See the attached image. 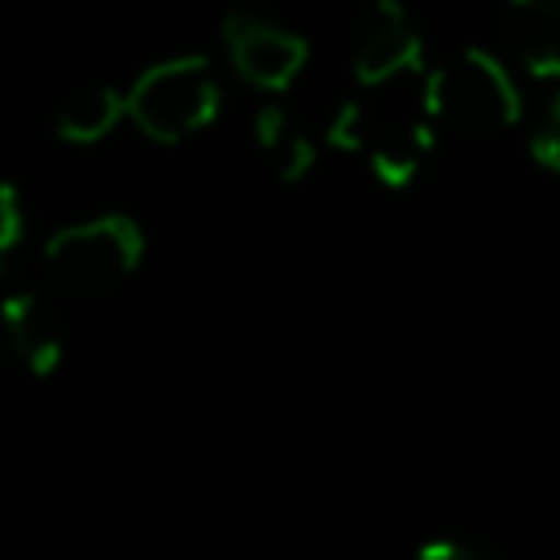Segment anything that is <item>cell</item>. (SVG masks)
Wrapping results in <instances>:
<instances>
[{"mask_svg": "<svg viewBox=\"0 0 560 560\" xmlns=\"http://www.w3.org/2000/svg\"><path fill=\"white\" fill-rule=\"evenodd\" d=\"M433 127L451 136H499L521 122V92L512 70L486 48H459L429 74Z\"/></svg>", "mask_w": 560, "mask_h": 560, "instance_id": "cell-3", "label": "cell"}, {"mask_svg": "<svg viewBox=\"0 0 560 560\" xmlns=\"http://www.w3.org/2000/svg\"><path fill=\"white\" fill-rule=\"evenodd\" d=\"M122 118H127L122 88H114V83H92V88H79L74 96H66V101L57 105L52 131H57V140H66V144H96V140H105Z\"/></svg>", "mask_w": 560, "mask_h": 560, "instance_id": "cell-10", "label": "cell"}, {"mask_svg": "<svg viewBox=\"0 0 560 560\" xmlns=\"http://www.w3.org/2000/svg\"><path fill=\"white\" fill-rule=\"evenodd\" d=\"M122 105L140 136H149L153 144H175L214 122L219 79L201 52L166 57L122 92Z\"/></svg>", "mask_w": 560, "mask_h": 560, "instance_id": "cell-4", "label": "cell"}, {"mask_svg": "<svg viewBox=\"0 0 560 560\" xmlns=\"http://www.w3.org/2000/svg\"><path fill=\"white\" fill-rule=\"evenodd\" d=\"M22 236H26V206H22V192H18L9 179H0V276H4L9 258L18 254Z\"/></svg>", "mask_w": 560, "mask_h": 560, "instance_id": "cell-12", "label": "cell"}, {"mask_svg": "<svg viewBox=\"0 0 560 560\" xmlns=\"http://www.w3.org/2000/svg\"><path fill=\"white\" fill-rule=\"evenodd\" d=\"M350 70H354L359 88L407 74V70H424L420 31L398 0H372L359 13L354 39H350Z\"/></svg>", "mask_w": 560, "mask_h": 560, "instance_id": "cell-6", "label": "cell"}, {"mask_svg": "<svg viewBox=\"0 0 560 560\" xmlns=\"http://www.w3.org/2000/svg\"><path fill=\"white\" fill-rule=\"evenodd\" d=\"M249 131H254V149H258V158L271 166L276 179L298 184V179H306V175L315 171V162H319V144H315L311 127H306L289 105H280V101L258 105L254 118H249Z\"/></svg>", "mask_w": 560, "mask_h": 560, "instance_id": "cell-8", "label": "cell"}, {"mask_svg": "<svg viewBox=\"0 0 560 560\" xmlns=\"http://www.w3.org/2000/svg\"><path fill=\"white\" fill-rule=\"evenodd\" d=\"M328 136L337 149H354L381 184L389 188L411 184L438 136L429 109V70H407L368 83L359 101L341 105Z\"/></svg>", "mask_w": 560, "mask_h": 560, "instance_id": "cell-1", "label": "cell"}, {"mask_svg": "<svg viewBox=\"0 0 560 560\" xmlns=\"http://www.w3.org/2000/svg\"><path fill=\"white\" fill-rule=\"evenodd\" d=\"M416 560H503V556L481 542H468V538H429V542H420Z\"/></svg>", "mask_w": 560, "mask_h": 560, "instance_id": "cell-13", "label": "cell"}, {"mask_svg": "<svg viewBox=\"0 0 560 560\" xmlns=\"http://www.w3.org/2000/svg\"><path fill=\"white\" fill-rule=\"evenodd\" d=\"M144 258V232L131 214H92L48 236L44 271L61 298L96 302L114 293Z\"/></svg>", "mask_w": 560, "mask_h": 560, "instance_id": "cell-2", "label": "cell"}, {"mask_svg": "<svg viewBox=\"0 0 560 560\" xmlns=\"http://www.w3.org/2000/svg\"><path fill=\"white\" fill-rule=\"evenodd\" d=\"M503 35L534 79H556L560 70V0H508Z\"/></svg>", "mask_w": 560, "mask_h": 560, "instance_id": "cell-9", "label": "cell"}, {"mask_svg": "<svg viewBox=\"0 0 560 560\" xmlns=\"http://www.w3.org/2000/svg\"><path fill=\"white\" fill-rule=\"evenodd\" d=\"M223 48L232 70L258 92H284L306 66V39L289 26H276L258 13H228L223 18Z\"/></svg>", "mask_w": 560, "mask_h": 560, "instance_id": "cell-5", "label": "cell"}, {"mask_svg": "<svg viewBox=\"0 0 560 560\" xmlns=\"http://www.w3.org/2000/svg\"><path fill=\"white\" fill-rule=\"evenodd\" d=\"M0 328H4V341L22 359L26 372L48 376V372L61 368L66 337H61V324H57V315H52V306H48V298L39 289L13 284L0 298Z\"/></svg>", "mask_w": 560, "mask_h": 560, "instance_id": "cell-7", "label": "cell"}, {"mask_svg": "<svg viewBox=\"0 0 560 560\" xmlns=\"http://www.w3.org/2000/svg\"><path fill=\"white\" fill-rule=\"evenodd\" d=\"M525 149H529V158H534L542 171H556V166H560V105H556V101H547L542 114L534 118V127H529V136H525Z\"/></svg>", "mask_w": 560, "mask_h": 560, "instance_id": "cell-11", "label": "cell"}]
</instances>
